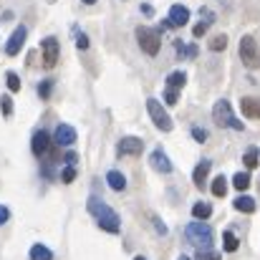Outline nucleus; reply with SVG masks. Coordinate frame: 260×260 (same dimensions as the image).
Returning <instances> with one entry per match:
<instances>
[{
    "label": "nucleus",
    "instance_id": "1",
    "mask_svg": "<svg viewBox=\"0 0 260 260\" xmlns=\"http://www.w3.org/2000/svg\"><path fill=\"white\" fill-rule=\"evenodd\" d=\"M86 207H88V212L96 217L99 228H104V230H106V233H111V235H119V233H121V220H119L116 210H114V207H109L101 197H88Z\"/></svg>",
    "mask_w": 260,
    "mask_h": 260
},
{
    "label": "nucleus",
    "instance_id": "2",
    "mask_svg": "<svg viewBox=\"0 0 260 260\" xmlns=\"http://www.w3.org/2000/svg\"><path fill=\"white\" fill-rule=\"evenodd\" d=\"M137 43L147 56H157L159 48H162V30L149 28V25H139L137 28Z\"/></svg>",
    "mask_w": 260,
    "mask_h": 260
},
{
    "label": "nucleus",
    "instance_id": "3",
    "mask_svg": "<svg viewBox=\"0 0 260 260\" xmlns=\"http://www.w3.org/2000/svg\"><path fill=\"white\" fill-rule=\"evenodd\" d=\"M212 119H215L217 126H228V129H235V132H243V129H245V124L238 121V116L233 114V106H230L228 99H220V101L212 106Z\"/></svg>",
    "mask_w": 260,
    "mask_h": 260
},
{
    "label": "nucleus",
    "instance_id": "4",
    "mask_svg": "<svg viewBox=\"0 0 260 260\" xmlns=\"http://www.w3.org/2000/svg\"><path fill=\"white\" fill-rule=\"evenodd\" d=\"M184 235H187V240H189L194 248H200V250H210V245H212V228H210L207 222H202V220L189 222L187 230H184Z\"/></svg>",
    "mask_w": 260,
    "mask_h": 260
},
{
    "label": "nucleus",
    "instance_id": "5",
    "mask_svg": "<svg viewBox=\"0 0 260 260\" xmlns=\"http://www.w3.org/2000/svg\"><path fill=\"white\" fill-rule=\"evenodd\" d=\"M147 111H149V116H152V121L159 132H172V116L167 114V109L162 106L159 99H147Z\"/></svg>",
    "mask_w": 260,
    "mask_h": 260
},
{
    "label": "nucleus",
    "instance_id": "6",
    "mask_svg": "<svg viewBox=\"0 0 260 260\" xmlns=\"http://www.w3.org/2000/svg\"><path fill=\"white\" fill-rule=\"evenodd\" d=\"M240 61L248 69H260V48L253 36H243L240 38Z\"/></svg>",
    "mask_w": 260,
    "mask_h": 260
},
{
    "label": "nucleus",
    "instance_id": "7",
    "mask_svg": "<svg viewBox=\"0 0 260 260\" xmlns=\"http://www.w3.org/2000/svg\"><path fill=\"white\" fill-rule=\"evenodd\" d=\"M144 152V142L139 137H121L116 144V154L119 157H137Z\"/></svg>",
    "mask_w": 260,
    "mask_h": 260
},
{
    "label": "nucleus",
    "instance_id": "8",
    "mask_svg": "<svg viewBox=\"0 0 260 260\" xmlns=\"http://www.w3.org/2000/svg\"><path fill=\"white\" fill-rule=\"evenodd\" d=\"M51 134L46 132V129H38L36 134H33V139H30V149H33V154L38 157V159H43V157H48V152H51Z\"/></svg>",
    "mask_w": 260,
    "mask_h": 260
},
{
    "label": "nucleus",
    "instance_id": "9",
    "mask_svg": "<svg viewBox=\"0 0 260 260\" xmlns=\"http://www.w3.org/2000/svg\"><path fill=\"white\" fill-rule=\"evenodd\" d=\"M41 51H43V63H46L48 69H53V66H56V61H58V53H61L58 41H56L53 36L43 38V41H41Z\"/></svg>",
    "mask_w": 260,
    "mask_h": 260
},
{
    "label": "nucleus",
    "instance_id": "10",
    "mask_svg": "<svg viewBox=\"0 0 260 260\" xmlns=\"http://www.w3.org/2000/svg\"><path fill=\"white\" fill-rule=\"evenodd\" d=\"M25 38H28V28H25V25H18V28L13 30V36L8 38V43H5V53H8V56H18L20 48L25 46Z\"/></svg>",
    "mask_w": 260,
    "mask_h": 260
},
{
    "label": "nucleus",
    "instance_id": "11",
    "mask_svg": "<svg viewBox=\"0 0 260 260\" xmlns=\"http://www.w3.org/2000/svg\"><path fill=\"white\" fill-rule=\"evenodd\" d=\"M53 144H58V147H74L76 144V129L69 126V124H58L56 132H53Z\"/></svg>",
    "mask_w": 260,
    "mask_h": 260
},
{
    "label": "nucleus",
    "instance_id": "12",
    "mask_svg": "<svg viewBox=\"0 0 260 260\" xmlns=\"http://www.w3.org/2000/svg\"><path fill=\"white\" fill-rule=\"evenodd\" d=\"M149 165H152V170H157V172H162V174L172 172V162H170V157H167L162 149H154V152L149 154Z\"/></svg>",
    "mask_w": 260,
    "mask_h": 260
},
{
    "label": "nucleus",
    "instance_id": "13",
    "mask_svg": "<svg viewBox=\"0 0 260 260\" xmlns=\"http://www.w3.org/2000/svg\"><path fill=\"white\" fill-rule=\"evenodd\" d=\"M200 18H202V20L192 28V36H194V38H202V36L207 33V28L215 23V13H212L210 8H202V10H200Z\"/></svg>",
    "mask_w": 260,
    "mask_h": 260
},
{
    "label": "nucleus",
    "instance_id": "14",
    "mask_svg": "<svg viewBox=\"0 0 260 260\" xmlns=\"http://www.w3.org/2000/svg\"><path fill=\"white\" fill-rule=\"evenodd\" d=\"M167 20L172 23V28H182V25H187V20H189V8H184V5H172V8H170Z\"/></svg>",
    "mask_w": 260,
    "mask_h": 260
},
{
    "label": "nucleus",
    "instance_id": "15",
    "mask_svg": "<svg viewBox=\"0 0 260 260\" xmlns=\"http://www.w3.org/2000/svg\"><path fill=\"white\" fill-rule=\"evenodd\" d=\"M240 109L248 119H260V99H255V96H243Z\"/></svg>",
    "mask_w": 260,
    "mask_h": 260
},
{
    "label": "nucleus",
    "instance_id": "16",
    "mask_svg": "<svg viewBox=\"0 0 260 260\" xmlns=\"http://www.w3.org/2000/svg\"><path fill=\"white\" fill-rule=\"evenodd\" d=\"M210 170H212V162H210V159H202V162L194 167V172H192V182H194V187H202V184H205V179H207Z\"/></svg>",
    "mask_w": 260,
    "mask_h": 260
},
{
    "label": "nucleus",
    "instance_id": "17",
    "mask_svg": "<svg viewBox=\"0 0 260 260\" xmlns=\"http://www.w3.org/2000/svg\"><path fill=\"white\" fill-rule=\"evenodd\" d=\"M106 182H109V187H111L114 192H124V189H126V177L119 172V170H109V172H106Z\"/></svg>",
    "mask_w": 260,
    "mask_h": 260
},
{
    "label": "nucleus",
    "instance_id": "18",
    "mask_svg": "<svg viewBox=\"0 0 260 260\" xmlns=\"http://www.w3.org/2000/svg\"><path fill=\"white\" fill-rule=\"evenodd\" d=\"M233 205H235V210H238V212H248V215H250V212H255V200H253V197H248V194H240Z\"/></svg>",
    "mask_w": 260,
    "mask_h": 260
},
{
    "label": "nucleus",
    "instance_id": "19",
    "mask_svg": "<svg viewBox=\"0 0 260 260\" xmlns=\"http://www.w3.org/2000/svg\"><path fill=\"white\" fill-rule=\"evenodd\" d=\"M184 81H187V74H184V71H172V74L167 76V88L179 91V88L184 86Z\"/></svg>",
    "mask_w": 260,
    "mask_h": 260
},
{
    "label": "nucleus",
    "instance_id": "20",
    "mask_svg": "<svg viewBox=\"0 0 260 260\" xmlns=\"http://www.w3.org/2000/svg\"><path fill=\"white\" fill-rule=\"evenodd\" d=\"M30 260H53V253H51L46 245L36 243V245L30 248Z\"/></svg>",
    "mask_w": 260,
    "mask_h": 260
},
{
    "label": "nucleus",
    "instance_id": "21",
    "mask_svg": "<svg viewBox=\"0 0 260 260\" xmlns=\"http://www.w3.org/2000/svg\"><path fill=\"white\" fill-rule=\"evenodd\" d=\"M258 157H260V149H258V147H248V149H245V154H243V162H245V167H248V170L258 167Z\"/></svg>",
    "mask_w": 260,
    "mask_h": 260
},
{
    "label": "nucleus",
    "instance_id": "22",
    "mask_svg": "<svg viewBox=\"0 0 260 260\" xmlns=\"http://www.w3.org/2000/svg\"><path fill=\"white\" fill-rule=\"evenodd\" d=\"M192 215H194V220H202V222H205V220L212 215V207H210L207 202H197V205L192 207Z\"/></svg>",
    "mask_w": 260,
    "mask_h": 260
},
{
    "label": "nucleus",
    "instance_id": "23",
    "mask_svg": "<svg viewBox=\"0 0 260 260\" xmlns=\"http://www.w3.org/2000/svg\"><path fill=\"white\" fill-rule=\"evenodd\" d=\"M212 194H215V197H225V194H228V179H225L222 174L212 179Z\"/></svg>",
    "mask_w": 260,
    "mask_h": 260
},
{
    "label": "nucleus",
    "instance_id": "24",
    "mask_svg": "<svg viewBox=\"0 0 260 260\" xmlns=\"http://www.w3.org/2000/svg\"><path fill=\"white\" fill-rule=\"evenodd\" d=\"M233 187H235V189H240V192H243V189H248V187H250V174L248 172H238L235 177H233Z\"/></svg>",
    "mask_w": 260,
    "mask_h": 260
},
{
    "label": "nucleus",
    "instance_id": "25",
    "mask_svg": "<svg viewBox=\"0 0 260 260\" xmlns=\"http://www.w3.org/2000/svg\"><path fill=\"white\" fill-rule=\"evenodd\" d=\"M222 245H225L228 253H235V250H238V238H235V233L225 230V233H222Z\"/></svg>",
    "mask_w": 260,
    "mask_h": 260
},
{
    "label": "nucleus",
    "instance_id": "26",
    "mask_svg": "<svg viewBox=\"0 0 260 260\" xmlns=\"http://www.w3.org/2000/svg\"><path fill=\"white\" fill-rule=\"evenodd\" d=\"M225 48H228V36L225 33H220L210 41V51H225Z\"/></svg>",
    "mask_w": 260,
    "mask_h": 260
},
{
    "label": "nucleus",
    "instance_id": "27",
    "mask_svg": "<svg viewBox=\"0 0 260 260\" xmlns=\"http://www.w3.org/2000/svg\"><path fill=\"white\" fill-rule=\"evenodd\" d=\"M5 84H8L10 91H20V76H18L15 71H8V74H5Z\"/></svg>",
    "mask_w": 260,
    "mask_h": 260
},
{
    "label": "nucleus",
    "instance_id": "28",
    "mask_svg": "<svg viewBox=\"0 0 260 260\" xmlns=\"http://www.w3.org/2000/svg\"><path fill=\"white\" fill-rule=\"evenodd\" d=\"M51 91H53V81H51V79H46V81L38 84V96H41V99H48Z\"/></svg>",
    "mask_w": 260,
    "mask_h": 260
},
{
    "label": "nucleus",
    "instance_id": "29",
    "mask_svg": "<svg viewBox=\"0 0 260 260\" xmlns=\"http://www.w3.org/2000/svg\"><path fill=\"white\" fill-rule=\"evenodd\" d=\"M0 109H3V114H5V116H10V114H13V99H10L8 93H3V96H0Z\"/></svg>",
    "mask_w": 260,
    "mask_h": 260
},
{
    "label": "nucleus",
    "instance_id": "30",
    "mask_svg": "<svg viewBox=\"0 0 260 260\" xmlns=\"http://www.w3.org/2000/svg\"><path fill=\"white\" fill-rule=\"evenodd\" d=\"M194 260H220V253H215V250H200Z\"/></svg>",
    "mask_w": 260,
    "mask_h": 260
},
{
    "label": "nucleus",
    "instance_id": "31",
    "mask_svg": "<svg viewBox=\"0 0 260 260\" xmlns=\"http://www.w3.org/2000/svg\"><path fill=\"white\" fill-rule=\"evenodd\" d=\"M177 99H179V91H172V88H165V104H170V106H174V104H177Z\"/></svg>",
    "mask_w": 260,
    "mask_h": 260
},
{
    "label": "nucleus",
    "instance_id": "32",
    "mask_svg": "<svg viewBox=\"0 0 260 260\" xmlns=\"http://www.w3.org/2000/svg\"><path fill=\"white\" fill-rule=\"evenodd\" d=\"M76 48H79V51H86L88 48V36L86 33H76Z\"/></svg>",
    "mask_w": 260,
    "mask_h": 260
},
{
    "label": "nucleus",
    "instance_id": "33",
    "mask_svg": "<svg viewBox=\"0 0 260 260\" xmlns=\"http://www.w3.org/2000/svg\"><path fill=\"white\" fill-rule=\"evenodd\" d=\"M74 177H76V170H74V167H66V170L61 172V182L69 184V182H74Z\"/></svg>",
    "mask_w": 260,
    "mask_h": 260
},
{
    "label": "nucleus",
    "instance_id": "34",
    "mask_svg": "<svg viewBox=\"0 0 260 260\" xmlns=\"http://www.w3.org/2000/svg\"><path fill=\"white\" fill-rule=\"evenodd\" d=\"M192 137H194V139L202 144V142L207 139V132H205V129H200V126H192Z\"/></svg>",
    "mask_w": 260,
    "mask_h": 260
},
{
    "label": "nucleus",
    "instance_id": "35",
    "mask_svg": "<svg viewBox=\"0 0 260 260\" xmlns=\"http://www.w3.org/2000/svg\"><path fill=\"white\" fill-rule=\"evenodd\" d=\"M8 220H10V210L5 205H0V225H5Z\"/></svg>",
    "mask_w": 260,
    "mask_h": 260
},
{
    "label": "nucleus",
    "instance_id": "36",
    "mask_svg": "<svg viewBox=\"0 0 260 260\" xmlns=\"http://www.w3.org/2000/svg\"><path fill=\"white\" fill-rule=\"evenodd\" d=\"M154 228H157V233H159V235H167V225H165L159 217H154Z\"/></svg>",
    "mask_w": 260,
    "mask_h": 260
},
{
    "label": "nucleus",
    "instance_id": "37",
    "mask_svg": "<svg viewBox=\"0 0 260 260\" xmlns=\"http://www.w3.org/2000/svg\"><path fill=\"white\" fill-rule=\"evenodd\" d=\"M66 167H76V152H69L66 154Z\"/></svg>",
    "mask_w": 260,
    "mask_h": 260
},
{
    "label": "nucleus",
    "instance_id": "38",
    "mask_svg": "<svg viewBox=\"0 0 260 260\" xmlns=\"http://www.w3.org/2000/svg\"><path fill=\"white\" fill-rule=\"evenodd\" d=\"M142 13H144V15H154V8H152V5H142Z\"/></svg>",
    "mask_w": 260,
    "mask_h": 260
},
{
    "label": "nucleus",
    "instance_id": "39",
    "mask_svg": "<svg viewBox=\"0 0 260 260\" xmlns=\"http://www.w3.org/2000/svg\"><path fill=\"white\" fill-rule=\"evenodd\" d=\"M84 3H86V5H93V3H96V0H84Z\"/></svg>",
    "mask_w": 260,
    "mask_h": 260
},
{
    "label": "nucleus",
    "instance_id": "40",
    "mask_svg": "<svg viewBox=\"0 0 260 260\" xmlns=\"http://www.w3.org/2000/svg\"><path fill=\"white\" fill-rule=\"evenodd\" d=\"M177 260H189V258H187V255H179V258H177Z\"/></svg>",
    "mask_w": 260,
    "mask_h": 260
},
{
    "label": "nucleus",
    "instance_id": "41",
    "mask_svg": "<svg viewBox=\"0 0 260 260\" xmlns=\"http://www.w3.org/2000/svg\"><path fill=\"white\" fill-rule=\"evenodd\" d=\"M134 260H147V258H142V255H137V258H134Z\"/></svg>",
    "mask_w": 260,
    "mask_h": 260
}]
</instances>
